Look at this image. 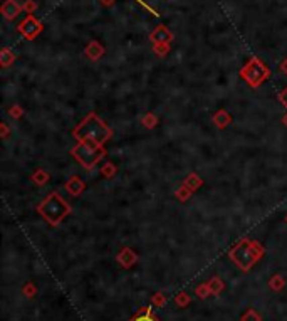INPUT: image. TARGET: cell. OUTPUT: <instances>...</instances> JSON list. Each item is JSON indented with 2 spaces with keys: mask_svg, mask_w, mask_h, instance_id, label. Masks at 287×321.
<instances>
[{
  "mask_svg": "<svg viewBox=\"0 0 287 321\" xmlns=\"http://www.w3.org/2000/svg\"><path fill=\"white\" fill-rule=\"evenodd\" d=\"M284 284H285V281H284L282 276H274V278L270 279V283H269V286L274 291H280L282 288H284Z\"/></svg>",
  "mask_w": 287,
  "mask_h": 321,
  "instance_id": "5b68a950",
  "label": "cell"
},
{
  "mask_svg": "<svg viewBox=\"0 0 287 321\" xmlns=\"http://www.w3.org/2000/svg\"><path fill=\"white\" fill-rule=\"evenodd\" d=\"M118 259H119V263L124 266V268H129L131 264H133V263H136V255H133V254H131L129 250H124V252H123V255L119 254V258H118Z\"/></svg>",
  "mask_w": 287,
  "mask_h": 321,
  "instance_id": "3957f363",
  "label": "cell"
},
{
  "mask_svg": "<svg viewBox=\"0 0 287 321\" xmlns=\"http://www.w3.org/2000/svg\"><path fill=\"white\" fill-rule=\"evenodd\" d=\"M208 288L211 293H215V294H219L222 289H224V283H222V279L220 278H213L208 283Z\"/></svg>",
  "mask_w": 287,
  "mask_h": 321,
  "instance_id": "8992f818",
  "label": "cell"
},
{
  "mask_svg": "<svg viewBox=\"0 0 287 321\" xmlns=\"http://www.w3.org/2000/svg\"><path fill=\"white\" fill-rule=\"evenodd\" d=\"M34 293H35V288H34L32 284H27V286L24 288V294L27 296V298H32Z\"/></svg>",
  "mask_w": 287,
  "mask_h": 321,
  "instance_id": "30bf717a",
  "label": "cell"
},
{
  "mask_svg": "<svg viewBox=\"0 0 287 321\" xmlns=\"http://www.w3.org/2000/svg\"><path fill=\"white\" fill-rule=\"evenodd\" d=\"M153 303H155L156 306H161V304L165 303V296H163V294H155Z\"/></svg>",
  "mask_w": 287,
  "mask_h": 321,
  "instance_id": "8fae6325",
  "label": "cell"
},
{
  "mask_svg": "<svg viewBox=\"0 0 287 321\" xmlns=\"http://www.w3.org/2000/svg\"><path fill=\"white\" fill-rule=\"evenodd\" d=\"M210 293H211V291L208 288V284H201V286H198V288H196V296H198V298H201V299L208 298Z\"/></svg>",
  "mask_w": 287,
  "mask_h": 321,
  "instance_id": "52a82bcc",
  "label": "cell"
},
{
  "mask_svg": "<svg viewBox=\"0 0 287 321\" xmlns=\"http://www.w3.org/2000/svg\"><path fill=\"white\" fill-rule=\"evenodd\" d=\"M131 321H158V319H156L155 316L150 313L148 308H143L138 314H136V318L131 319Z\"/></svg>",
  "mask_w": 287,
  "mask_h": 321,
  "instance_id": "277c9868",
  "label": "cell"
},
{
  "mask_svg": "<svg viewBox=\"0 0 287 321\" xmlns=\"http://www.w3.org/2000/svg\"><path fill=\"white\" fill-rule=\"evenodd\" d=\"M235 264L244 271H249L262 255V249L257 244H249V240H244L230 252Z\"/></svg>",
  "mask_w": 287,
  "mask_h": 321,
  "instance_id": "6da1fadb",
  "label": "cell"
},
{
  "mask_svg": "<svg viewBox=\"0 0 287 321\" xmlns=\"http://www.w3.org/2000/svg\"><path fill=\"white\" fill-rule=\"evenodd\" d=\"M242 321H260V316L259 313H255V309H249L242 316Z\"/></svg>",
  "mask_w": 287,
  "mask_h": 321,
  "instance_id": "ba28073f",
  "label": "cell"
},
{
  "mask_svg": "<svg viewBox=\"0 0 287 321\" xmlns=\"http://www.w3.org/2000/svg\"><path fill=\"white\" fill-rule=\"evenodd\" d=\"M40 210H42L44 217L49 219L50 222H59V220L64 217V214L69 212V207L57 195H50V197L45 200V204L40 207Z\"/></svg>",
  "mask_w": 287,
  "mask_h": 321,
  "instance_id": "7a4b0ae2",
  "label": "cell"
},
{
  "mask_svg": "<svg viewBox=\"0 0 287 321\" xmlns=\"http://www.w3.org/2000/svg\"><path fill=\"white\" fill-rule=\"evenodd\" d=\"M175 301H176V304H178V306H186L190 303V298H188V294H186V293H180L178 296H176Z\"/></svg>",
  "mask_w": 287,
  "mask_h": 321,
  "instance_id": "9c48e42d",
  "label": "cell"
}]
</instances>
